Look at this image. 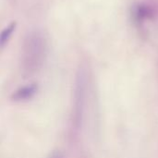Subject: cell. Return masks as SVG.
<instances>
[{
    "mask_svg": "<svg viewBox=\"0 0 158 158\" xmlns=\"http://www.w3.org/2000/svg\"><path fill=\"white\" fill-rule=\"evenodd\" d=\"M93 102V83L87 69L81 68L76 75L73 96H72V110L71 118L72 124L76 131L83 130L88 113L90 112Z\"/></svg>",
    "mask_w": 158,
    "mask_h": 158,
    "instance_id": "obj_1",
    "label": "cell"
},
{
    "mask_svg": "<svg viewBox=\"0 0 158 158\" xmlns=\"http://www.w3.org/2000/svg\"><path fill=\"white\" fill-rule=\"evenodd\" d=\"M46 56V43L39 33L31 34L24 43L21 54V71L24 77L37 73L43 67Z\"/></svg>",
    "mask_w": 158,
    "mask_h": 158,
    "instance_id": "obj_2",
    "label": "cell"
},
{
    "mask_svg": "<svg viewBox=\"0 0 158 158\" xmlns=\"http://www.w3.org/2000/svg\"><path fill=\"white\" fill-rule=\"evenodd\" d=\"M37 90H38V86L35 83H31V84L21 86L13 93L12 99L15 102L28 101L35 95V94L37 93Z\"/></svg>",
    "mask_w": 158,
    "mask_h": 158,
    "instance_id": "obj_3",
    "label": "cell"
},
{
    "mask_svg": "<svg viewBox=\"0 0 158 158\" xmlns=\"http://www.w3.org/2000/svg\"><path fill=\"white\" fill-rule=\"evenodd\" d=\"M15 28H16V23L15 22H12L8 26H6L0 32V48L6 44V43L8 42L9 38L11 37V35H12Z\"/></svg>",
    "mask_w": 158,
    "mask_h": 158,
    "instance_id": "obj_4",
    "label": "cell"
}]
</instances>
